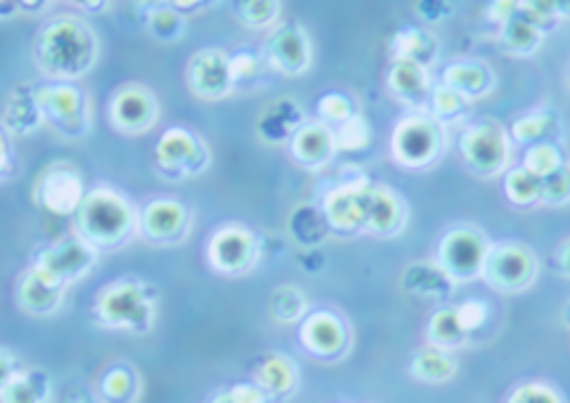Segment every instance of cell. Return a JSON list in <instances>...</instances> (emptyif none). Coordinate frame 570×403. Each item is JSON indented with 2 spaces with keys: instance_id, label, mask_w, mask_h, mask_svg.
Returning <instances> with one entry per match:
<instances>
[{
  "instance_id": "cell-5",
  "label": "cell",
  "mask_w": 570,
  "mask_h": 403,
  "mask_svg": "<svg viewBox=\"0 0 570 403\" xmlns=\"http://www.w3.org/2000/svg\"><path fill=\"white\" fill-rule=\"evenodd\" d=\"M391 149L395 163L403 165V168H430L443 151V125L422 112L403 117L393 130Z\"/></svg>"
},
{
  "instance_id": "cell-53",
  "label": "cell",
  "mask_w": 570,
  "mask_h": 403,
  "mask_svg": "<svg viewBox=\"0 0 570 403\" xmlns=\"http://www.w3.org/2000/svg\"><path fill=\"white\" fill-rule=\"evenodd\" d=\"M554 266H558L562 276H568V279H570V236H568V239L560 242L558 253H554Z\"/></svg>"
},
{
  "instance_id": "cell-32",
  "label": "cell",
  "mask_w": 570,
  "mask_h": 403,
  "mask_svg": "<svg viewBox=\"0 0 570 403\" xmlns=\"http://www.w3.org/2000/svg\"><path fill=\"white\" fill-rule=\"evenodd\" d=\"M412 377H416L420 382H430V385H441V382L454 380L456 374V361L451 353L446 351H438V347H422V351L414 353L412 364Z\"/></svg>"
},
{
  "instance_id": "cell-2",
  "label": "cell",
  "mask_w": 570,
  "mask_h": 403,
  "mask_svg": "<svg viewBox=\"0 0 570 403\" xmlns=\"http://www.w3.org/2000/svg\"><path fill=\"white\" fill-rule=\"evenodd\" d=\"M75 234L86 239L96 253H112L138 234V210L120 191L94 189L86 194L80 210L75 213Z\"/></svg>"
},
{
  "instance_id": "cell-16",
  "label": "cell",
  "mask_w": 570,
  "mask_h": 403,
  "mask_svg": "<svg viewBox=\"0 0 570 403\" xmlns=\"http://www.w3.org/2000/svg\"><path fill=\"white\" fill-rule=\"evenodd\" d=\"M109 120L125 136L149 134L159 120V101L146 86L130 82L115 94L109 104Z\"/></svg>"
},
{
  "instance_id": "cell-17",
  "label": "cell",
  "mask_w": 570,
  "mask_h": 403,
  "mask_svg": "<svg viewBox=\"0 0 570 403\" xmlns=\"http://www.w3.org/2000/svg\"><path fill=\"white\" fill-rule=\"evenodd\" d=\"M370 180L356 178L347 180V184L337 186L335 191H330L324 197L322 213L326 220V228H332L335 234L353 236L364 232V213H366V194H370Z\"/></svg>"
},
{
  "instance_id": "cell-22",
  "label": "cell",
  "mask_w": 570,
  "mask_h": 403,
  "mask_svg": "<svg viewBox=\"0 0 570 403\" xmlns=\"http://www.w3.org/2000/svg\"><path fill=\"white\" fill-rule=\"evenodd\" d=\"M406 226V205L403 199L387 186H370L366 194V213H364V232L377 236H395Z\"/></svg>"
},
{
  "instance_id": "cell-3",
  "label": "cell",
  "mask_w": 570,
  "mask_h": 403,
  "mask_svg": "<svg viewBox=\"0 0 570 403\" xmlns=\"http://www.w3.org/2000/svg\"><path fill=\"white\" fill-rule=\"evenodd\" d=\"M96 322L107 330H125L130 335H149L157 322V292L138 279L109 282L96 295Z\"/></svg>"
},
{
  "instance_id": "cell-39",
  "label": "cell",
  "mask_w": 570,
  "mask_h": 403,
  "mask_svg": "<svg viewBox=\"0 0 570 403\" xmlns=\"http://www.w3.org/2000/svg\"><path fill=\"white\" fill-rule=\"evenodd\" d=\"M470 112V101L464 96H459L456 90H451L446 86H435L433 96H430V107L428 115L433 117L435 122H456L462 120L464 115Z\"/></svg>"
},
{
  "instance_id": "cell-19",
  "label": "cell",
  "mask_w": 570,
  "mask_h": 403,
  "mask_svg": "<svg viewBox=\"0 0 570 403\" xmlns=\"http://www.w3.org/2000/svg\"><path fill=\"white\" fill-rule=\"evenodd\" d=\"M67 297V284L48 276L43 268L30 266L19 276L17 303L30 316H53Z\"/></svg>"
},
{
  "instance_id": "cell-36",
  "label": "cell",
  "mask_w": 570,
  "mask_h": 403,
  "mask_svg": "<svg viewBox=\"0 0 570 403\" xmlns=\"http://www.w3.org/2000/svg\"><path fill=\"white\" fill-rule=\"evenodd\" d=\"M146 30L151 38L163 40V43H176L186 32V17L173 3L155 6L146 13Z\"/></svg>"
},
{
  "instance_id": "cell-25",
  "label": "cell",
  "mask_w": 570,
  "mask_h": 403,
  "mask_svg": "<svg viewBox=\"0 0 570 403\" xmlns=\"http://www.w3.org/2000/svg\"><path fill=\"white\" fill-rule=\"evenodd\" d=\"M403 289L425 301H446L454 292V282L443 274L438 263H412L401 276Z\"/></svg>"
},
{
  "instance_id": "cell-54",
  "label": "cell",
  "mask_w": 570,
  "mask_h": 403,
  "mask_svg": "<svg viewBox=\"0 0 570 403\" xmlns=\"http://www.w3.org/2000/svg\"><path fill=\"white\" fill-rule=\"evenodd\" d=\"M19 9H24L27 13H43L40 9H48L51 3H27V0H19Z\"/></svg>"
},
{
  "instance_id": "cell-18",
  "label": "cell",
  "mask_w": 570,
  "mask_h": 403,
  "mask_svg": "<svg viewBox=\"0 0 570 403\" xmlns=\"http://www.w3.org/2000/svg\"><path fill=\"white\" fill-rule=\"evenodd\" d=\"M301 345L311 356L335 361L345 356L351 345V330L335 311H311L301 322Z\"/></svg>"
},
{
  "instance_id": "cell-9",
  "label": "cell",
  "mask_w": 570,
  "mask_h": 403,
  "mask_svg": "<svg viewBox=\"0 0 570 403\" xmlns=\"http://www.w3.org/2000/svg\"><path fill=\"white\" fill-rule=\"evenodd\" d=\"M539 258L531 247L520 242H504V245H491L489 258L483 266V279L497 292H523L537 282Z\"/></svg>"
},
{
  "instance_id": "cell-44",
  "label": "cell",
  "mask_w": 570,
  "mask_h": 403,
  "mask_svg": "<svg viewBox=\"0 0 570 403\" xmlns=\"http://www.w3.org/2000/svg\"><path fill=\"white\" fill-rule=\"evenodd\" d=\"M570 202V163L562 165L560 170H554L552 176L541 180V205H568Z\"/></svg>"
},
{
  "instance_id": "cell-34",
  "label": "cell",
  "mask_w": 570,
  "mask_h": 403,
  "mask_svg": "<svg viewBox=\"0 0 570 403\" xmlns=\"http://www.w3.org/2000/svg\"><path fill=\"white\" fill-rule=\"evenodd\" d=\"M138 391H141V380L128 364H117L101 377V399L109 403H134Z\"/></svg>"
},
{
  "instance_id": "cell-12",
  "label": "cell",
  "mask_w": 570,
  "mask_h": 403,
  "mask_svg": "<svg viewBox=\"0 0 570 403\" xmlns=\"http://www.w3.org/2000/svg\"><path fill=\"white\" fill-rule=\"evenodd\" d=\"M35 205L53 215H75L86 199V186H82V173L69 163H57L40 173L32 186Z\"/></svg>"
},
{
  "instance_id": "cell-6",
  "label": "cell",
  "mask_w": 570,
  "mask_h": 403,
  "mask_svg": "<svg viewBox=\"0 0 570 403\" xmlns=\"http://www.w3.org/2000/svg\"><path fill=\"white\" fill-rule=\"evenodd\" d=\"M491 242L475 226H454L438 242V266L451 282H470L483 276Z\"/></svg>"
},
{
  "instance_id": "cell-46",
  "label": "cell",
  "mask_w": 570,
  "mask_h": 403,
  "mask_svg": "<svg viewBox=\"0 0 570 403\" xmlns=\"http://www.w3.org/2000/svg\"><path fill=\"white\" fill-rule=\"evenodd\" d=\"M507 403H566L562 395L547 382H523L507 395Z\"/></svg>"
},
{
  "instance_id": "cell-38",
  "label": "cell",
  "mask_w": 570,
  "mask_h": 403,
  "mask_svg": "<svg viewBox=\"0 0 570 403\" xmlns=\"http://www.w3.org/2000/svg\"><path fill=\"white\" fill-rule=\"evenodd\" d=\"M566 163H568L566 155H562V149L554 141H541V144L528 146L523 157V168L541 180L552 176L554 170H560Z\"/></svg>"
},
{
  "instance_id": "cell-11",
  "label": "cell",
  "mask_w": 570,
  "mask_h": 403,
  "mask_svg": "<svg viewBox=\"0 0 570 403\" xmlns=\"http://www.w3.org/2000/svg\"><path fill=\"white\" fill-rule=\"evenodd\" d=\"M261 258V239L239 224H226L210 236L207 261L218 274L242 276L255 268Z\"/></svg>"
},
{
  "instance_id": "cell-56",
  "label": "cell",
  "mask_w": 570,
  "mask_h": 403,
  "mask_svg": "<svg viewBox=\"0 0 570 403\" xmlns=\"http://www.w3.org/2000/svg\"><path fill=\"white\" fill-rule=\"evenodd\" d=\"M554 9H558L560 19H570V3H562V0H554Z\"/></svg>"
},
{
  "instance_id": "cell-20",
  "label": "cell",
  "mask_w": 570,
  "mask_h": 403,
  "mask_svg": "<svg viewBox=\"0 0 570 403\" xmlns=\"http://www.w3.org/2000/svg\"><path fill=\"white\" fill-rule=\"evenodd\" d=\"M387 90L409 109L428 115L430 96H433L430 69L412 65V61H393L387 69Z\"/></svg>"
},
{
  "instance_id": "cell-30",
  "label": "cell",
  "mask_w": 570,
  "mask_h": 403,
  "mask_svg": "<svg viewBox=\"0 0 570 403\" xmlns=\"http://www.w3.org/2000/svg\"><path fill=\"white\" fill-rule=\"evenodd\" d=\"M51 377L43 370H22L0 393V403H48Z\"/></svg>"
},
{
  "instance_id": "cell-52",
  "label": "cell",
  "mask_w": 570,
  "mask_h": 403,
  "mask_svg": "<svg viewBox=\"0 0 570 403\" xmlns=\"http://www.w3.org/2000/svg\"><path fill=\"white\" fill-rule=\"evenodd\" d=\"M514 13H518V3H512V0H504V3H493L489 9V17L497 19L499 24H504L507 19H512Z\"/></svg>"
},
{
  "instance_id": "cell-29",
  "label": "cell",
  "mask_w": 570,
  "mask_h": 403,
  "mask_svg": "<svg viewBox=\"0 0 570 403\" xmlns=\"http://www.w3.org/2000/svg\"><path fill=\"white\" fill-rule=\"evenodd\" d=\"M541 43H544V32H541L539 27H533L528 19L520 17V13H514L512 19L499 24V46H502V51L510 53V57H533L541 48Z\"/></svg>"
},
{
  "instance_id": "cell-45",
  "label": "cell",
  "mask_w": 570,
  "mask_h": 403,
  "mask_svg": "<svg viewBox=\"0 0 570 403\" xmlns=\"http://www.w3.org/2000/svg\"><path fill=\"white\" fill-rule=\"evenodd\" d=\"M518 13L523 19H528L533 27H539L544 35L547 30H552V27L560 22L558 9H554V0H523V3H518Z\"/></svg>"
},
{
  "instance_id": "cell-26",
  "label": "cell",
  "mask_w": 570,
  "mask_h": 403,
  "mask_svg": "<svg viewBox=\"0 0 570 403\" xmlns=\"http://www.w3.org/2000/svg\"><path fill=\"white\" fill-rule=\"evenodd\" d=\"M305 125L303 109L295 101H276L263 112L261 122H257V134L266 144H284L292 141V136L297 134Z\"/></svg>"
},
{
  "instance_id": "cell-10",
  "label": "cell",
  "mask_w": 570,
  "mask_h": 403,
  "mask_svg": "<svg viewBox=\"0 0 570 403\" xmlns=\"http://www.w3.org/2000/svg\"><path fill=\"white\" fill-rule=\"evenodd\" d=\"M261 53L271 72L284 75V78H301L314 61V46H311L308 32L295 22L276 24L268 32Z\"/></svg>"
},
{
  "instance_id": "cell-58",
  "label": "cell",
  "mask_w": 570,
  "mask_h": 403,
  "mask_svg": "<svg viewBox=\"0 0 570 403\" xmlns=\"http://www.w3.org/2000/svg\"><path fill=\"white\" fill-rule=\"evenodd\" d=\"M82 9H109V3H80Z\"/></svg>"
},
{
  "instance_id": "cell-7",
  "label": "cell",
  "mask_w": 570,
  "mask_h": 403,
  "mask_svg": "<svg viewBox=\"0 0 570 403\" xmlns=\"http://www.w3.org/2000/svg\"><path fill=\"white\" fill-rule=\"evenodd\" d=\"M459 151L475 176H502L510 165V134L497 120L472 122L459 138Z\"/></svg>"
},
{
  "instance_id": "cell-43",
  "label": "cell",
  "mask_w": 570,
  "mask_h": 403,
  "mask_svg": "<svg viewBox=\"0 0 570 403\" xmlns=\"http://www.w3.org/2000/svg\"><path fill=\"white\" fill-rule=\"evenodd\" d=\"M335 138H337V151H361V149H366V146H370V141H372L370 122H366L361 115H353L351 120L343 122L335 130Z\"/></svg>"
},
{
  "instance_id": "cell-35",
  "label": "cell",
  "mask_w": 570,
  "mask_h": 403,
  "mask_svg": "<svg viewBox=\"0 0 570 403\" xmlns=\"http://www.w3.org/2000/svg\"><path fill=\"white\" fill-rule=\"evenodd\" d=\"M554 128H558V115L549 112V109H533L523 117H518L512 125V141L533 146L541 141H552Z\"/></svg>"
},
{
  "instance_id": "cell-13",
  "label": "cell",
  "mask_w": 570,
  "mask_h": 403,
  "mask_svg": "<svg viewBox=\"0 0 570 403\" xmlns=\"http://www.w3.org/2000/svg\"><path fill=\"white\" fill-rule=\"evenodd\" d=\"M191 232V213L184 202L163 197L151 199L138 213V234L157 247H176Z\"/></svg>"
},
{
  "instance_id": "cell-51",
  "label": "cell",
  "mask_w": 570,
  "mask_h": 403,
  "mask_svg": "<svg viewBox=\"0 0 570 403\" xmlns=\"http://www.w3.org/2000/svg\"><path fill=\"white\" fill-rule=\"evenodd\" d=\"M13 165V149H11V136L6 134L3 125H0V180L11 173Z\"/></svg>"
},
{
  "instance_id": "cell-47",
  "label": "cell",
  "mask_w": 570,
  "mask_h": 403,
  "mask_svg": "<svg viewBox=\"0 0 570 403\" xmlns=\"http://www.w3.org/2000/svg\"><path fill=\"white\" fill-rule=\"evenodd\" d=\"M456 314H459V322H462L464 330H468V335H472V332L483 330V326L489 324L491 311L483 301H464L456 305Z\"/></svg>"
},
{
  "instance_id": "cell-57",
  "label": "cell",
  "mask_w": 570,
  "mask_h": 403,
  "mask_svg": "<svg viewBox=\"0 0 570 403\" xmlns=\"http://www.w3.org/2000/svg\"><path fill=\"white\" fill-rule=\"evenodd\" d=\"M210 403H234V401H232V395H228V391H224V393L215 395V399H213Z\"/></svg>"
},
{
  "instance_id": "cell-31",
  "label": "cell",
  "mask_w": 570,
  "mask_h": 403,
  "mask_svg": "<svg viewBox=\"0 0 570 403\" xmlns=\"http://www.w3.org/2000/svg\"><path fill=\"white\" fill-rule=\"evenodd\" d=\"M425 335L430 347H438V351L446 353L456 351V347H462L470 340L468 330L459 322L456 308H438L435 314L430 316Z\"/></svg>"
},
{
  "instance_id": "cell-27",
  "label": "cell",
  "mask_w": 570,
  "mask_h": 403,
  "mask_svg": "<svg viewBox=\"0 0 570 403\" xmlns=\"http://www.w3.org/2000/svg\"><path fill=\"white\" fill-rule=\"evenodd\" d=\"M391 57L393 61H412V65L430 69L438 59L435 35L420 30V27H406V30L393 35Z\"/></svg>"
},
{
  "instance_id": "cell-15",
  "label": "cell",
  "mask_w": 570,
  "mask_h": 403,
  "mask_svg": "<svg viewBox=\"0 0 570 403\" xmlns=\"http://www.w3.org/2000/svg\"><path fill=\"white\" fill-rule=\"evenodd\" d=\"M96 258H99V253H96L86 239H80L78 234H67L40 249V253L35 255L32 266L43 268L48 276H53V279L69 287V284L82 279V276L94 268Z\"/></svg>"
},
{
  "instance_id": "cell-14",
  "label": "cell",
  "mask_w": 570,
  "mask_h": 403,
  "mask_svg": "<svg viewBox=\"0 0 570 403\" xmlns=\"http://www.w3.org/2000/svg\"><path fill=\"white\" fill-rule=\"evenodd\" d=\"M186 86L197 99L205 101H220L232 96V53L224 48H199L186 65Z\"/></svg>"
},
{
  "instance_id": "cell-28",
  "label": "cell",
  "mask_w": 570,
  "mask_h": 403,
  "mask_svg": "<svg viewBox=\"0 0 570 403\" xmlns=\"http://www.w3.org/2000/svg\"><path fill=\"white\" fill-rule=\"evenodd\" d=\"M255 385L261 387V391H266L268 399L274 403L287 399V395L295 393V387H297L295 361L282 356V353H274V356H268L261 366H257Z\"/></svg>"
},
{
  "instance_id": "cell-42",
  "label": "cell",
  "mask_w": 570,
  "mask_h": 403,
  "mask_svg": "<svg viewBox=\"0 0 570 403\" xmlns=\"http://www.w3.org/2000/svg\"><path fill=\"white\" fill-rule=\"evenodd\" d=\"M316 115H318V122H324L326 128L337 130L340 125L347 122L353 115H358V112H356V104L351 101V96L326 94L316 104Z\"/></svg>"
},
{
  "instance_id": "cell-50",
  "label": "cell",
  "mask_w": 570,
  "mask_h": 403,
  "mask_svg": "<svg viewBox=\"0 0 570 403\" xmlns=\"http://www.w3.org/2000/svg\"><path fill=\"white\" fill-rule=\"evenodd\" d=\"M414 9L420 11L422 19H428V22H443V19L451 17V6L449 3H435V0H430V3H414Z\"/></svg>"
},
{
  "instance_id": "cell-40",
  "label": "cell",
  "mask_w": 570,
  "mask_h": 403,
  "mask_svg": "<svg viewBox=\"0 0 570 403\" xmlns=\"http://www.w3.org/2000/svg\"><path fill=\"white\" fill-rule=\"evenodd\" d=\"M282 13V3L276 0H247V3H236V19L253 30H274L276 19Z\"/></svg>"
},
{
  "instance_id": "cell-4",
  "label": "cell",
  "mask_w": 570,
  "mask_h": 403,
  "mask_svg": "<svg viewBox=\"0 0 570 403\" xmlns=\"http://www.w3.org/2000/svg\"><path fill=\"white\" fill-rule=\"evenodd\" d=\"M35 88V101H38L43 125L53 128L67 141H80L90 130V101L88 94L75 82H53L46 80Z\"/></svg>"
},
{
  "instance_id": "cell-21",
  "label": "cell",
  "mask_w": 570,
  "mask_h": 403,
  "mask_svg": "<svg viewBox=\"0 0 570 403\" xmlns=\"http://www.w3.org/2000/svg\"><path fill=\"white\" fill-rule=\"evenodd\" d=\"M289 151L297 165L308 170H322L337 155L335 130L326 128L324 122H305L289 141Z\"/></svg>"
},
{
  "instance_id": "cell-8",
  "label": "cell",
  "mask_w": 570,
  "mask_h": 403,
  "mask_svg": "<svg viewBox=\"0 0 570 403\" xmlns=\"http://www.w3.org/2000/svg\"><path fill=\"white\" fill-rule=\"evenodd\" d=\"M157 170L165 178H194L210 168V149L189 128H168L155 146Z\"/></svg>"
},
{
  "instance_id": "cell-49",
  "label": "cell",
  "mask_w": 570,
  "mask_h": 403,
  "mask_svg": "<svg viewBox=\"0 0 570 403\" xmlns=\"http://www.w3.org/2000/svg\"><path fill=\"white\" fill-rule=\"evenodd\" d=\"M19 372H22V366H19V358L13 356L9 347H0V393H3V387L9 385V382L17 377Z\"/></svg>"
},
{
  "instance_id": "cell-1",
  "label": "cell",
  "mask_w": 570,
  "mask_h": 403,
  "mask_svg": "<svg viewBox=\"0 0 570 403\" xmlns=\"http://www.w3.org/2000/svg\"><path fill=\"white\" fill-rule=\"evenodd\" d=\"M40 75L53 82L86 78L99 59V38L88 22L78 17H57L38 32L32 46Z\"/></svg>"
},
{
  "instance_id": "cell-48",
  "label": "cell",
  "mask_w": 570,
  "mask_h": 403,
  "mask_svg": "<svg viewBox=\"0 0 570 403\" xmlns=\"http://www.w3.org/2000/svg\"><path fill=\"white\" fill-rule=\"evenodd\" d=\"M228 395H232L234 403H274L255 382H236L234 387H228Z\"/></svg>"
},
{
  "instance_id": "cell-55",
  "label": "cell",
  "mask_w": 570,
  "mask_h": 403,
  "mask_svg": "<svg viewBox=\"0 0 570 403\" xmlns=\"http://www.w3.org/2000/svg\"><path fill=\"white\" fill-rule=\"evenodd\" d=\"M19 11L17 3H0V19L3 17H13V13Z\"/></svg>"
},
{
  "instance_id": "cell-24",
  "label": "cell",
  "mask_w": 570,
  "mask_h": 403,
  "mask_svg": "<svg viewBox=\"0 0 570 403\" xmlns=\"http://www.w3.org/2000/svg\"><path fill=\"white\" fill-rule=\"evenodd\" d=\"M3 130L9 136L24 138L32 136L35 130L43 125V115H40L38 101H35V88L32 86H19L9 96L3 107Z\"/></svg>"
},
{
  "instance_id": "cell-59",
  "label": "cell",
  "mask_w": 570,
  "mask_h": 403,
  "mask_svg": "<svg viewBox=\"0 0 570 403\" xmlns=\"http://www.w3.org/2000/svg\"><path fill=\"white\" fill-rule=\"evenodd\" d=\"M562 322H566L570 326V303L566 305V311H562Z\"/></svg>"
},
{
  "instance_id": "cell-23",
  "label": "cell",
  "mask_w": 570,
  "mask_h": 403,
  "mask_svg": "<svg viewBox=\"0 0 570 403\" xmlns=\"http://www.w3.org/2000/svg\"><path fill=\"white\" fill-rule=\"evenodd\" d=\"M441 86L456 90V94L464 96L468 101L483 99V96L493 88V69L475 59L451 61V65L443 69Z\"/></svg>"
},
{
  "instance_id": "cell-37",
  "label": "cell",
  "mask_w": 570,
  "mask_h": 403,
  "mask_svg": "<svg viewBox=\"0 0 570 403\" xmlns=\"http://www.w3.org/2000/svg\"><path fill=\"white\" fill-rule=\"evenodd\" d=\"M504 194L512 205L531 207L541 202V178L528 173L523 165L504 173Z\"/></svg>"
},
{
  "instance_id": "cell-41",
  "label": "cell",
  "mask_w": 570,
  "mask_h": 403,
  "mask_svg": "<svg viewBox=\"0 0 570 403\" xmlns=\"http://www.w3.org/2000/svg\"><path fill=\"white\" fill-rule=\"evenodd\" d=\"M263 72H271L263 53L255 51H236L232 53V80H234V90L236 88H247L255 86L257 80L263 78Z\"/></svg>"
},
{
  "instance_id": "cell-33",
  "label": "cell",
  "mask_w": 570,
  "mask_h": 403,
  "mask_svg": "<svg viewBox=\"0 0 570 403\" xmlns=\"http://www.w3.org/2000/svg\"><path fill=\"white\" fill-rule=\"evenodd\" d=\"M271 318L279 324H297L308 316V297L303 295L301 287L295 284H282L279 289H274L268 301Z\"/></svg>"
}]
</instances>
